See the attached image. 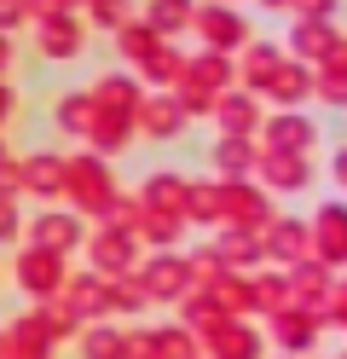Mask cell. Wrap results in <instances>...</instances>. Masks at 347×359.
I'll return each instance as SVG.
<instances>
[{
  "label": "cell",
  "mask_w": 347,
  "mask_h": 359,
  "mask_svg": "<svg viewBox=\"0 0 347 359\" xmlns=\"http://www.w3.org/2000/svg\"><path fill=\"white\" fill-rule=\"evenodd\" d=\"M87 12H93V24H104V29L128 24V0H87Z\"/></svg>",
  "instance_id": "60d3db41"
},
{
  "label": "cell",
  "mask_w": 347,
  "mask_h": 359,
  "mask_svg": "<svg viewBox=\"0 0 347 359\" xmlns=\"http://www.w3.org/2000/svg\"><path fill=\"white\" fill-rule=\"evenodd\" d=\"M341 41H347V35H336L330 24H324V18H301V24H295V35H290V47H295V64H301V58L330 64Z\"/></svg>",
  "instance_id": "5bb4252c"
},
{
  "label": "cell",
  "mask_w": 347,
  "mask_h": 359,
  "mask_svg": "<svg viewBox=\"0 0 347 359\" xmlns=\"http://www.w3.org/2000/svg\"><path fill=\"white\" fill-rule=\"evenodd\" d=\"M191 12H197V0H151V18H145V24H151L156 35H168V29H185V24H191Z\"/></svg>",
  "instance_id": "d6a6232c"
},
{
  "label": "cell",
  "mask_w": 347,
  "mask_h": 359,
  "mask_svg": "<svg viewBox=\"0 0 347 359\" xmlns=\"http://www.w3.org/2000/svg\"><path fill=\"white\" fill-rule=\"evenodd\" d=\"M53 302H58L76 325H99V319H104V278H93V273H69L64 290H58Z\"/></svg>",
  "instance_id": "30bf717a"
},
{
  "label": "cell",
  "mask_w": 347,
  "mask_h": 359,
  "mask_svg": "<svg viewBox=\"0 0 347 359\" xmlns=\"http://www.w3.org/2000/svg\"><path fill=\"white\" fill-rule=\"evenodd\" d=\"M0 156H6V151H0Z\"/></svg>",
  "instance_id": "f907efd6"
},
{
  "label": "cell",
  "mask_w": 347,
  "mask_h": 359,
  "mask_svg": "<svg viewBox=\"0 0 347 359\" xmlns=\"http://www.w3.org/2000/svg\"><path fill=\"white\" fill-rule=\"evenodd\" d=\"M249 302H254V313H284L290 307V290H284V273H249Z\"/></svg>",
  "instance_id": "f1b7e54d"
},
{
  "label": "cell",
  "mask_w": 347,
  "mask_h": 359,
  "mask_svg": "<svg viewBox=\"0 0 347 359\" xmlns=\"http://www.w3.org/2000/svg\"><path fill=\"white\" fill-rule=\"evenodd\" d=\"M266 93H272L278 104H301V99H307V93H313V76H307V70H301V64H295V58H278V70L266 76Z\"/></svg>",
  "instance_id": "cb8c5ba5"
},
{
  "label": "cell",
  "mask_w": 347,
  "mask_h": 359,
  "mask_svg": "<svg viewBox=\"0 0 347 359\" xmlns=\"http://www.w3.org/2000/svg\"><path fill=\"white\" fill-rule=\"evenodd\" d=\"M254 174H261L272 191H307V180H313V163H307V156H290V151H261Z\"/></svg>",
  "instance_id": "4fadbf2b"
},
{
  "label": "cell",
  "mask_w": 347,
  "mask_h": 359,
  "mask_svg": "<svg viewBox=\"0 0 347 359\" xmlns=\"http://www.w3.org/2000/svg\"><path fill=\"white\" fill-rule=\"evenodd\" d=\"M99 220H104L110 232H128V238H133V226H139V197H122V191H116V197H110V209H104Z\"/></svg>",
  "instance_id": "8d00e7d4"
},
{
  "label": "cell",
  "mask_w": 347,
  "mask_h": 359,
  "mask_svg": "<svg viewBox=\"0 0 347 359\" xmlns=\"http://www.w3.org/2000/svg\"><path fill=\"white\" fill-rule=\"evenodd\" d=\"M139 307H145V290L133 284V273L104 278V313H139Z\"/></svg>",
  "instance_id": "e575fe53"
},
{
  "label": "cell",
  "mask_w": 347,
  "mask_h": 359,
  "mask_svg": "<svg viewBox=\"0 0 347 359\" xmlns=\"http://www.w3.org/2000/svg\"><path fill=\"white\" fill-rule=\"evenodd\" d=\"M0 359H53V348H23V342H6Z\"/></svg>",
  "instance_id": "f6af8a7d"
},
{
  "label": "cell",
  "mask_w": 347,
  "mask_h": 359,
  "mask_svg": "<svg viewBox=\"0 0 347 359\" xmlns=\"http://www.w3.org/2000/svg\"><path fill=\"white\" fill-rule=\"evenodd\" d=\"M12 116V93H6V87H0V122H6Z\"/></svg>",
  "instance_id": "c3c4849f"
},
{
  "label": "cell",
  "mask_w": 347,
  "mask_h": 359,
  "mask_svg": "<svg viewBox=\"0 0 347 359\" xmlns=\"http://www.w3.org/2000/svg\"><path fill=\"white\" fill-rule=\"evenodd\" d=\"M261 261H278V273H284V266H301V261H313V243H307V220L272 215L266 226H261Z\"/></svg>",
  "instance_id": "277c9868"
},
{
  "label": "cell",
  "mask_w": 347,
  "mask_h": 359,
  "mask_svg": "<svg viewBox=\"0 0 347 359\" xmlns=\"http://www.w3.org/2000/svg\"><path fill=\"white\" fill-rule=\"evenodd\" d=\"M18 18H23V0H0V35H6Z\"/></svg>",
  "instance_id": "bcb514c9"
},
{
  "label": "cell",
  "mask_w": 347,
  "mask_h": 359,
  "mask_svg": "<svg viewBox=\"0 0 347 359\" xmlns=\"http://www.w3.org/2000/svg\"><path fill=\"white\" fill-rule=\"evenodd\" d=\"M12 278H18V290H23L29 302H53L58 290H64V278H69V266H64V255L23 250V255H18V266H12Z\"/></svg>",
  "instance_id": "52a82bcc"
},
{
  "label": "cell",
  "mask_w": 347,
  "mask_h": 359,
  "mask_svg": "<svg viewBox=\"0 0 347 359\" xmlns=\"http://www.w3.org/2000/svg\"><path fill=\"white\" fill-rule=\"evenodd\" d=\"M18 186L35 197H64V156H23L18 163Z\"/></svg>",
  "instance_id": "ac0fdd59"
},
{
  "label": "cell",
  "mask_w": 347,
  "mask_h": 359,
  "mask_svg": "<svg viewBox=\"0 0 347 359\" xmlns=\"http://www.w3.org/2000/svg\"><path fill=\"white\" fill-rule=\"evenodd\" d=\"M179 81H191V87H203V93H215V87H226V81H231V58H220V53L185 58V70H179Z\"/></svg>",
  "instance_id": "4316f807"
},
{
  "label": "cell",
  "mask_w": 347,
  "mask_h": 359,
  "mask_svg": "<svg viewBox=\"0 0 347 359\" xmlns=\"http://www.w3.org/2000/svg\"><path fill=\"white\" fill-rule=\"evenodd\" d=\"M133 284L145 290V302H179L185 290H191V278H185V255L156 250L151 261H139V266H133Z\"/></svg>",
  "instance_id": "3957f363"
},
{
  "label": "cell",
  "mask_w": 347,
  "mask_h": 359,
  "mask_svg": "<svg viewBox=\"0 0 347 359\" xmlns=\"http://www.w3.org/2000/svg\"><path fill=\"white\" fill-rule=\"evenodd\" d=\"M272 342L284 348V359H301V353H313V342H318V319L313 313H301V307H284V313H272Z\"/></svg>",
  "instance_id": "8fae6325"
},
{
  "label": "cell",
  "mask_w": 347,
  "mask_h": 359,
  "mask_svg": "<svg viewBox=\"0 0 347 359\" xmlns=\"http://www.w3.org/2000/svg\"><path fill=\"white\" fill-rule=\"evenodd\" d=\"M203 359H266V336L249 319H226L203 336Z\"/></svg>",
  "instance_id": "9c48e42d"
},
{
  "label": "cell",
  "mask_w": 347,
  "mask_h": 359,
  "mask_svg": "<svg viewBox=\"0 0 347 359\" xmlns=\"http://www.w3.org/2000/svg\"><path fill=\"white\" fill-rule=\"evenodd\" d=\"M185 226H220V180L185 186Z\"/></svg>",
  "instance_id": "d4e9b609"
},
{
  "label": "cell",
  "mask_w": 347,
  "mask_h": 359,
  "mask_svg": "<svg viewBox=\"0 0 347 359\" xmlns=\"http://www.w3.org/2000/svg\"><path fill=\"white\" fill-rule=\"evenodd\" d=\"M197 18V29L215 41V53H226V47H238V41H249V24L231 6H203V12H191Z\"/></svg>",
  "instance_id": "ffe728a7"
},
{
  "label": "cell",
  "mask_w": 347,
  "mask_h": 359,
  "mask_svg": "<svg viewBox=\"0 0 347 359\" xmlns=\"http://www.w3.org/2000/svg\"><path fill=\"white\" fill-rule=\"evenodd\" d=\"M341 359H347V353H341Z\"/></svg>",
  "instance_id": "816d5d0a"
},
{
  "label": "cell",
  "mask_w": 347,
  "mask_h": 359,
  "mask_svg": "<svg viewBox=\"0 0 347 359\" xmlns=\"http://www.w3.org/2000/svg\"><path fill=\"white\" fill-rule=\"evenodd\" d=\"M87 243V273L93 278H122V273H133L139 266V238H128V232H110V226H99L93 238H81Z\"/></svg>",
  "instance_id": "5b68a950"
},
{
  "label": "cell",
  "mask_w": 347,
  "mask_h": 359,
  "mask_svg": "<svg viewBox=\"0 0 347 359\" xmlns=\"http://www.w3.org/2000/svg\"><path fill=\"white\" fill-rule=\"evenodd\" d=\"M313 93H318L324 104H347V76H341V70H330V64H318V76H313Z\"/></svg>",
  "instance_id": "f35d334b"
},
{
  "label": "cell",
  "mask_w": 347,
  "mask_h": 359,
  "mask_svg": "<svg viewBox=\"0 0 347 359\" xmlns=\"http://www.w3.org/2000/svg\"><path fill=\"white\" fill-rule=\"evenodd\" d=\"M151 353H156V359H203L197 336H191V330H179V325H162V330H151Z\"/></svg>",
  "instance_id": "f546056e"
},
{
  "label": "cell",
  "mask_w": 347,
  "mask_h": 359,
  "mask_svg": "<svg viewBox=\"0 0 347 359\" xmlns=\"http://www.w3.org/2000/svg\"><path fill=\"white\" fill-rule=\"evenodd\" d=\"M254 163H261V151H254L249 140H220V145H215V168H220L226 180H249Z\"/></svg>",
  "instance_id": "83f0119b"
},
{
  "label": "cell",
  "mask_w": 347,
  "mask_h": 359,
  "mask_svg": "<svg viewBox=\"0 0 347 359\" xmlns=\"http://www.w3.org/2000/svg\"><path fill=\"white\" fill-rule=\"evenodd\" d=\"M208 116L220 122V140H249V133L261 128V110H254V99H249V93H220Z\"/></svg>",
  "instance_id": "2e32d148"
},
{
  "label": "cell",
  "mask_w": 347,
  "mask_h": 359,
  "mask_svg": "<svg viewBox=\"0 0 347 359\" xmlns=\"http://www.w3.org/2000/svg\"><path fill=\"white\" fill-rule=\"evenodd\" d=\"M6 58H12V41H6V35H0V70H6Z\"/></svg>",
  "instance_id": "681fc988"
},
{
  "label": "cell",
  "mask_w": 347,
  "mask_h": 359,
  "mask_svg": "<svg viewBox=\"0 0 347 359\" xmlns=\"http://www.w3.org/2000/svg\"><path fill=\"white\" fill-rule=\"evenodd\" d=\"M145 99L139 93V81L133 76H104L99 87H93V104H99V116H128L133 122V104Z\"/></svg>",
  "instance_id": "44dd1931"
},
{
  "label": "cell",
  "mask_w": 347,
  "mask_h": 359,
  "mask_svg": "<svg viewBox=\"0 0 347 359\" xmlns=\"http://www.w3.org/2000/svg\"><path fill=\"white\" fill-rule=\"evenodd\" d=\"M313 122L301 116V110H278V116L266 122V151H290V156H307L313 151Z\"/></svg>",
  "instance_id": "9a60e30c"
},
{
  "label": "cell",
  "mask_w": 347,
  "mask_h": 359,
  "mask_svg": "<svg viewBox=\"0 0 347 359\" xmlns=\"http://www.w3.org/2000/svg\"><path fill=\"white\" fill-rule=\"evenodd\" d=\"M23 232V220H18V203H12V197H0V243H12Z\"/></svg>",
  "instance_id": "7bdbcfd3"
},
{
  "label": "cell",
  "mask_w": 347,
  "mask_h": 359,
  "mask_svg": "<svg viewBox=\"0 0 347 359\" xmlns=\"http://www.w3.org/2000/svg\"><path fill=\"white\" fill-rule=\"evenodd\" d=\"M116 41H122V58H133V64H145V58L162 47V35H156L151 24H122V29H116Z\"/></svg>",
  "instance_id": "d590c367"
},
{
  "label": "cell",
  "mask_w": 347,
  "mask_h": 359,
  "mask_svg": "<svg viewBox=\"0 0 347 359\" xmlns=\"http://www.w3.org/2000/svg\"><path fill=\"white\" fill-rule=\"evenodd\" d=\"M41 53H46V58H76V53H81V24H76L69 12L46 18V24H41Z\"/></svg>",
  "instance_id": "603a6c76"
},
{
  "label": "cell",
  "mask_w": 347,
  "mask_h": 359,
  "mask_svg": "<svg viewBox=\"0 0 347 359\" xmlns=\"http://www.w3.org/2000/svg\"><path fill=\"white\" fill-rule=\"evenodd\" d=\"M128 133H133L128 116H99V122L87 128V140H93V151H99V156H110V151H122V145H128Z\"/></svg>",
  "instance_id": "836d02e7"
},
{
  "label": "cell",
  "mask_w": 347,
  "mask_h": 359,
  "mask_svg": "<svg viewBox=\"0 0 347 359\" xmlns=\"http://www.w3.org/2000/svg\"><path fill=\"white\" fill-rule=\"evenodd\" d=\"M139 70H145L151 81H179V70H185V58L174 53V47H156L145 64H139Z\"/></svg>",
  "instance_id": "74e56055"
},
{
  "label": "cell",
  "mask_w": 347,
  "mask_h": 359,
  "mask_svg": "<svg viewBox=\"0 0 347 359\" xmlns=\"http://www.w3.org/2000/svg\"><path fill=\"white\" fill-rule=\"evenodd\" d=\"M179 232H185V220H174V215H145V209H139L133 238H145L151 250H174V243H179Z\"/></svg>",
  "instance_id": "4dcf8cb0"
},
{
  "label": "cell",
  "mask_w": 347,
  "mask_h": 359,
  "mask_svg": "<svg viewBox=\"0 0 347 359\" xmlns=\"http://www.w3.org/2000/svg\"><path fill=\"white\" fill-rule=\"evenodd\" d=\"M208 302H215L226 319H249L254 302H249V273H220L215 284H208Z\"/></svg>",
  "instance_id": "7402d4cb"
},
{
  "label": "cell",
  "mask_w": 347,
  "mask_h": 359,
  "mask_svg": "<svg viewBox=\"0 0 347 359\" xmlns=\"http://www.w3.org/2000/svg\"><path fill=\"white\" fill-rule=\"evenodd\" d=\"M133 128L151 133V140H174V133L185 128V116H179V104H174L168 93H151V99L133 104Z\"/></svg>",
  "instance_id": "e0dca14e"
},
{
  "label": "cell",
  "mask_w": 347,
  "mask_h": 359,
  "mask_svg": "<svg viewBox=\"0 0 347 359\" xmlns=\"http://www.w3.org/2000/svg\"><path fill=\"white\" fill-rule=\"evenodd\" d=\"M81 359H128V330L116 325H81Z\"/></svg>",
  "instance_id": "484cf974"
},
{
  "label": "cell",
  "mask_w": 347,
  "mask_h": 359,
  "mask_svg": "<svg viewBox=\"0 0 347 359\" xmlns=\"http://www.w3.org/2000/svg\"><path fill=\"white\" fill-rule=\"evenodd\" d=\"M64 197H69V215H93L99 220L116 197V180L104 168V156H64Z\"/></svg>",
  "instance_id": "6da1fadb"
},
{
  "label": "cell",
  "mask_w": 347,
  "mask_h": 359,
  "mask_svg": "<svg viewBox=\"0 0 347 359\" xmlns=\"http://www.w3.org/2000/svg\"><path fill=\"white\" fill-rule=\"evenodd\" d=\"M307 243H313V261L318 266H347V203H324L307 220Z\"/></svg>",
  "instance_id": "8992f818"
},
{
  "label": "cell",
  "mask_w": 347,
  "mask_h": 359,
  "mask_svg": "<svg viewBox=\"0 0 347 359\" xmlns=\"http://www.w3.org/2000/svg\"><path fill=\"white\" fill-rule=\"evenodd\" d=\"M81 215H69V209H41L29 220V250H46V255H69V250H81Z\"/></svg>",
  "instance_id": "ba28073f"
},
{
  "label": "cell",
  "mask_w": 347,
  "mask_h": 359,
  "mask_svg": "<svg viewBox=\"0 0 347 359\" xmlns=\"http://www.w3.org/2000/svg\"><path fill=\"white\" fill-rule=\"evenodd\" d=\"M243 70H249L254 87H266V76L278 70V47H249V64H243Z\"/></svg>",
  "instance_id": "b9f144b4"
},
{
  "label": "cell",
  "mask_w": 347,
  "mask_h": 359,
  "mask_svg": "<svg viewBox=\"0 0 347 359\" xmlns=\"http://www.w3.org/2000/svg\"><path fill=\"white\" fill-rule=\"evenodd\" d=\"M185 186H191L185 174L162 168V174L145 180V191H139V209H145V215H174V220H185Z\"/></svg>",
  "instance_id": "7c38bea8"
},
{
  "label": "cell",
  "mask_w": 347,
  "mask_h": 359,
  "mask_svg": "<svg viewBox=\"0 0 347 359\" xmlns=\"http://www.w3.org/2000/svg\"><path fill=\"white\" fill-rule=\"evenodd\" d=\"M58 12H69V0H23V18H58Z\"/></svg>",
  "instance_id": "ee69618b"
},
{
  "label": "cell",
  "mask_w": 347,
  "mask_h": 359,
  "mask_svg": "<svg viewBox=\"0 0 347 359\" xmlns=\"http://www.w3.org/2000/svg\"><path fill=\"white\" fill-rule=\"evenodd\" d=\"M93 122H99V104H93V93H69V99L58 104V128H64V133H81V140H87Z\"/></svg>",
  "instance_id": "1f68e13d"
},
{
  "label": "cell",
  "mask_w": 347,
  "mask_h": 359,
  "mask_svg": "<svg viewBox=\"0 0 347 359\" xmlns=\"http://www.w3.org/2000/svg\"><path fill=\"white\" fill-rule=\"evenodd\" d=\"M215 255L226 273H249V266H261V232H238V226H220L215 238Z\"/></svg>",
  "instance_id": "d6986e66"
},
{
  "label": "cell",
  "mask_w": 347,
  "mask_h": 359,
  "mask_svg": "<svg viewBox=\"0 0 347 359\" xmlns=\"http://www.w3.org/2000/svg\"><path fill=\"white\" fill-rule=\"evenodd\" d=\"M272 220V203L261 186L249 180H220V226H238V232H261Z\"/></svg>",
  "instance_id": "7a4b0ae2"
},
{
  "label": "cell",
  "mask_w": 347,
  "mask_h": 359,
  "mask_svg": "<svg viewBox=\"0 0 347 359\" xmlns=\"http://www.w3.org/2000/svg\"><path fill=\"white\" fill-rule=\"evenodd\" d=\"M318 325H341L347 330V278L330 284V296H324V307H318Z\"/></svg>",
  "instance_id": "ab89813d"
},
{
  "label": "cell",
  "mask_w": 347,
  "mask_h": 359,
  "mask_svg": "<svg viewBox=\"0 0 347 359\" xmlns=\"http://www.w3.org/2000/svg\"><path fill=\"white\" fill-rule=\"evenodd\" d=\"M336 180H341V186H347V145L336 151Z\"/></svg>",
  "instance_id": "7dc6e473"
}]
</instances>
